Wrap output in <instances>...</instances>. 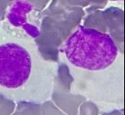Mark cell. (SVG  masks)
I'll return each instance as SVG.
<instances>
[{"instance_id": "6da1fadb", "label": "cell", "mask_w": 125, "mask_h": 115, "mask_svg": "<svg viewBox=\"0 0 125 115\" xmlns=\"http://www.w3.org/2000/svg\"><path fill=\"white\" fill-rule=\"evenodd\" d=\"M63 52L66 59L73 66L96 72L112 65L119 51L108 33L80 26L65 41Z\"/></svg>"}, {"instance_id": "7a4b0ae2", "label": "cell", "mask_w": 125, "mask_h": 115, "mask_svg": "<svg viewBox=\"0 0 125 115\" xmlns=\"http://www.w3.org/2000/svg\"><path fill=\"white\" fill-rule=\"evenodd\" d=\"M32 71V58L26 47L14 41L0 44V86L16 89L26 84Z\"/></svg>"}, {"instance_id": "3957f363", "label": "cell", "mask_w": 125, "mask_h": 115, "mask_svg": "<svg viewBox=\"0 0 125 115\" xmlns=\"http://www.w3.org/2000/svg\"><path fill=\"white\" fill-rule=\"evenodd\" d=\"M40 19V11L30 1L14 0L6 10L4 24L36 38L41 33Z\"/></svg>"}, {"instance_id": "277c9868", "label": "cell", "mask_w": 125, "mask_h": 115, "mask_svg": "<svg viewBox=\"0 0 125 115\" xmlns=\"http://www.w3.org/2000/svg\"><path fill=\"white\" fill-rule=\"evenodd\" d=\"M111 2H124V0H109Z\"/></svg>"}]
</instances>
